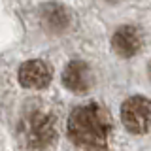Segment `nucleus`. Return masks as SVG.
<instances>
[{"label": "nucleus", "mask_w": 151, "mask_h": 151, "mask_svg": "<svg viewBox=\"0 0 151 151\" xmlns=\"http://www.w3.org/2000/svg\"><path fill=\"white\" fill-rule=\"evenodd\" d=\"M44 23L47 28H51V30H63V28L68 25V15H66L64 8L60 6H47L44 8Z\"/></svg>", "instance_id": "7"}, {"label": "nucleus", "mask_w": 151, "mask_h": 151, "mask_svg": "<svg viewBox=\"0 0 151 151\" xmlns=\"http://www.w3.org/2000/svg\"><path fill=\"white\" fill-rule=\"evenodd\" d=\"M51 81V68L44 60H27L19 68V83L27 89H44Z\"/></svg>", "instance_id": "4"}, {"label": "nucleus", "mask_w": 151, "mask_h": 151, "mask_svg": "<svg viewBox=\"0 0 151 151\" xmlns=\"http://www.w3.org/2000/svg\"><path fill=\"white\" fill-rule=\"evenodd\" d=\"M19 134H21L23 142L27 144V147L40 151L55 140L53 119H51V115H47L44 111H32L21 121Z\"/></svg>", "instance_id": "2"}, {"label": "nucleus", "mask_w": 151, "mask_h": 151, "mask_svg": "<svg viewBox=\"0 0 151 151\" xmlns=\"http://www.w3.org/2000/svg\"><path fill=\"white\" fill-rule=\"evenodd\" d=\"M121 121L130 132L144 134L151 129V100L144 96H132L121 106Z\"/></svg>", "instance_id": "3"}, {"label": "nucleus", "mask_w": 151, "mask_h": 151, "mask_svg": "<svg viewBox=\"0 0 151 151\" xmlns=\"http://www.w3.org/2000/svg\"><path fill=\"white\" fill-rule=\"evenodd\" d=\"M111 132L110 113L98 104H85L70 113L68 136L76 145L89 151H104Z\"/></svg>", "instance_id": "1"}, {"label": "nucleus", "mask_w": 151, "mask_h": 151, "mask_svg": "<svg viewBox=\"0 0 151 151\" xmlns=\"http://www.w3.org/2000/svg\"><path fill=\"white\" fill-rule=\"evenodd\" d=\"M149 78H151V63H149Z\"/></svg>", "instance_id": "8"}, {"label": "nucleus", "mask_w": 151, "mask_h": 151, "mask_svg": "<svg viewBox=\"0 0 151 151\" xmlns=\"http://www.w3.org/2000/svg\"><path fill=\"white\" fill-rule=\"evenodd\" d=\"M63 81L74 93H87L93 85L91 68L83 60H72L63 72Z\"/></svg>", "instance_id": "5"}, {"label": "nucleus", "mask_w": 151, "mask_h": 151, "mask_svg": "<svg viewBox=\"0 0 151 151\" xmlns=\"http://www.w3.org/2000/svg\"><path fill=\"white\" fill-rule=\"evenodd\" d=\"M113 51L121 57H132L142 47V36L134 27H121L111 38Z\"/></svg>", "instance_id": "6"}]
</instances>
